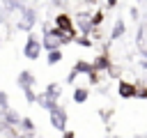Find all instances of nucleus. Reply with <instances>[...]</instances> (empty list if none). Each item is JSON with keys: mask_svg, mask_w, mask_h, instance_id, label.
I'll return each mask as SVG.
<instances>
[{"mask_svg": "<svg viewBox=\"0 0 147 138\" xmlns=\"http://www.w3.org/2000/svg\"><path fill=\"white\" fill-rule=\"evenodd\" d=\"M41 39L34 34V32H30L28 34V39H25V44H23V57H28V60H39L41 57Z\"/></svg>", "mask_w": 147, "mask_h": 138, "instance_id": "obj_1", "label": "nucleus"}, {"mask_svg": "<svg viewBox=\"0 0 147 138\" xmlns=\"http://www.w3.org/2000/svg\"><path fill=\"white\" fill-rule=\"evenodd\" d=\"M53 28L62 30V32H64V34H69L71 39H76V37H78V32H76V28H74V18H71L67 12H60V14L55 16V21H53Z\"/></svg>", "mask_w": 147, "mask_h": 138, "instance_id": "obj_3", "label": "nucleus"}, {"mask_svg": "<svg viewBox=\"0 0 147 138\" xmlns=\"http://www.w3.org/2000/svg\"><path fill=\"white\" fill-rule=\"evenodd\" d=\"M21 133H32L34 136V131H37V124H34V120L32 117H21Z\"/></svg>", "mask_w": 147, "mask_h": 138, "instance_id": "obj_14", "label": "nucleus"}, {"mask_svg": "<svg viewBox=\"0 0 147 138\" xmlns=\"http://www.w3.org/2000/svg\"><path fill=\"white\" fill-rule=\"evenodd\" d=\"M23 99L28 103H37V92L34 90H23Z\"/></svg>", "mask_w": 147, "mask_h": 138, "instance_id": "obj_20", "label": "nucleus"}, {"mask_svg": "<svg viewBox=\"0 0 147 138\" xmlns=\"http://www.w3.org/2000/svg\"><path fill=\"white\" fill-rule=\"evenodd\" d=\"M74 28H76V32L78 34H83V37H90V34H94V28H92V21H90V14H78L76 18H74Z\"/></svg>", "mask_w": 147, "mask_h": 138, "instance_id": "obj_5", "label": "nucleus"}, {"mask_svg": "<svg viewBox=\"0 0 147 138\" xmlns=\"http://www.w3.org/2000/svg\"><path fill=\"white\" fill-rule=\"evenodd\" d=\"M0 48H2V37H0Z\"/></svg>", "mask_w": 147, "mask_h": 138, "instance_id": "obj_30", "label": "nucleus"}, {"mask_svg": "<svg viewBox=\"0 0 147 138\" xmlns=\"http://www.w3.org/2000/svg\"><path fill=\"white\" fill-rule=\"evenodd\" d=\"M55 7H67V0H53Z\"/></svg>", "mask_w": 147, "mask_h": 138, "instance_id": "obj_25", "label": "nucleus"}, {"mask_svg": "<svg viewBox=\"0 0 147 138\" xmlns=\"http://www.w3.org/2000/svg\"><path fill=\"white\" fill-rule=\"evenodd\" d=\"M62 60H64V51H62V48L46 53V64H48V67H53V64H57V62H62Z\"/></svg>", "mask_w": 147, "mask_h": 138, "instance_id": "obj_16", "label": "nucleus"}, {"mask_svg": "<svg viewBox=\"0 0 147 138\" xmlns=\"http://www.w3.org/2000/svg\"><path fill=\"white\" fill-rule=\"evenodd\" d=\"M74 44H76V46H80V48H90L94 41H92L90 37H83V34H78V37L74 39Z\"/></svg>", "mask_w": 147, "mask_h": 138, "instance_id": "obj_18", "label": "nucleus"}, {"mask_svg": "<svg viewBox=\"0 0 147 138\" xmlns=\"http://www.w3.org/2000/svg\"><path fill=\"white\" fill-rule=\"evenodd\" d=\"M74 71H76L78 76H80V74H83V76H90L94 69H92V62H87V60H76V64H74Z\"/></svg>", "mask_w": 147, "mask_h": 138, "instance_id": "obj_13", "label": "nucleus"}, {"mask_svg": "<svg viewBox=\"0 0 147 138\" xmlns=\"http://www.w3.org/2000/svg\"><path fill=\"white\" fill-rule=\"evenodd\" d=\"M136 97H138V99H147V85L136 83Z\"/></svg>", "mask_w": 147, "mask_h": 138, "instance_id": "obj_21", "label": "nucleus"}, {"mask_svg": "<svg viewBox=\"0 0 147 138\" xmlns=\"http://www.w3.org/2000/svg\"><path fill=\"white\" fill-rule=\"evenodd\" d=\"M7 108H9V94L0 90V117L5 115V110H7Z\"/></svg>", "mask_w": 147, "mask_h": 138, "instance_id": "obj_19", "label": "nucleus"}, {"mask_svg": "<svg viewBox=\"0 0 147 138\" xmlns=\"http://www.w3.org/2000/svg\"><path fill=\"white\" fill-rule=\"evenodd\" d=\"M76 78H78V74H76V71L71 69V71L67 74V78H64V83H67V85H74V83H76Z\"/></svg>", "mask_w": 147, "mask_h": 138, "instance_id": "obj_22", "label": "nucleus"}, {"mask_svg": "<svg viewBox=\"0 0 147 138\" xmlns=\"http://www.w3.org/2000/svg\"><path fill=\"white\" fill-rule=\"evenodd\" d=\"M16 138H34L32 133H16Z\"/></svg>", "mask_w": 147, "mask_h": 138, "instance_id": "obj_27", "label": "nucleus"}, {"mask_svg": "<svg viewBox=\"0 0 147 138\" xmlns=\"http://www.w3.org/2000/svg\"><path fill=\"white\" fill-rule=\"evenodd\" d=\"M110 57H108V53H99V55H94V60H92V69L96 71V74H101V71H108L110 69Z\"/></svg>", "mask_w": 147, "mask_h": 138, "instance_id": "obj_7", "label": "nucleus"}, {"mask_svg": "<svg viewBox=\"0 0 147 138\" xmlns=\"http://www.w3.org/2000/svg\"><path fill=\"white\" fill-rule=\"evenodd\" d=\"M18 14H21V21H18V30H25V32L30 34V30H32V28H34V23H37V12H34L32 7L23 5V7L18 9Z\"/></svg>", "mask_w": 147, "mask_h": 138, "instance_id": "obj_4", "label": "nucleus"}, {"mask_svg": "<svg viewBox=\"0 0 147 138\" xmlns=\"http://www.w3.org/2000/svg\"><path fill=\"white\" fill-rule=\"evenodd\" d=\"M129 14H131V18L138 23V16H140V14H138V7H131V9H129Z\"/></svg>", "mask_w": 147, "mask_h": 138, "instance_id": "obj_23", "label": "nucleus"}, {"mask_svg": "<svg viewBox=\"0 0 147 138\" xmlns=\"http://www.w3.org/2000/svg\"><path fill=\"white\" fill-rule=\"evenodd\" d=\"M117 94H119L122 99H133V97H136V83H131V80H119V83H117Z\"/></svg>", "mask_w": 147, "mask_h": 138, "instance_id": "obj_8", "label": "nucleus"}, {"mask_svg": "<svg viewBox=\"0 0 147 138\" xmlns=\"http://www.w3.org/2000/svg\"><path fill=\"white\" fill-rule=\"evenodd\" d=\"M37 103H39V106H41L46 113H51L55 106H60L57 101H53V99H48V97H44V94H37Z\"/></svg>", "mask_w": 147, "mask_h": 138, "instance_id": "obj_17", "label": "nucleus"}, {"mask_svg": "<svg viewBox=\"0 0 147 138\" xmlns=\"http://www.w3.org/2000/svg\"><path fill=\"white\" fill-rule=\"evenodd\" d=\"M41 94L60 103V97H62V83H48V85H46V90H44Z\"/></svg>", "mask_w": 147, "mask_h": 138, "instance_id": "obj_9", "label": "nucleus"}, {"mask_svg": "<svg viewBox=\"0 0 147 138\" xmlns=\"http://www.w3.org/2000/svg\"><path fill=\"white\" fill-rule=\"evenodd\" d=\"M90 21H92V28H94V32H96V30L103 25V21H106V12H103V9H96V12L90 16Z\"/></svg>", "mask_w": 147, "mask_h": 138, "instance_id": "obj_15", "label": "nucleus"}, {"mask_svg": "<svg viewBox=\"0 0 147 138\" xmlns=\"http://www.w3.org/2000/svg\"><path fill=\"white\" fill-rule=\"evenodd\" d=\"M99 0H85V5H96Z\"/></svg>", "mask_w": 147, "mask_h": 138, "instance_id": "obj_28", "label": "nucleus"}, {"mask_svg": "<svg viewBox=\"0 0 147 138\" xmlns=\"http://www.w3.org/2000/svg\"><path fill=\"white\" fill-rule=\"evenodd\" d=\"M34 83H37V76H34L32 71H28V69H23V71L16 76V85H18L21 90H34Z\"/></svg>", "mask_w": 147, "mask_h": 138, "instance_id": "obj_6", "label": "nucleus"}, {"mask_svg": "<svg viewBox=\"0 0 147 138\" xmlns=\"http://www.w3.org/2000/svg\"><path fill=\"white\" fill-rule=\"evenodd\" d=\"M48 122H51V126H53L55 131L64 133V131H67V122H69L67 108H64V106H55V108L48 113Z\"/></svg>", "mask_w": 147, "mask_h": 138, "instance_id": "obj_2", "label": "nucleus"}, {"mask_svg": "<svg viewBox=\"0 0 147 138\" xmlns=\"http://www.w3.org/2000/svg\"><path fill=\"white\" fill-rule=\"evenodd\" d=\"M2 122H5V124H9L11 129H16V126L21 124V115H18V110L7 108V110H5V115H2Z\"/></svg>", "mask_w": 147, "mask_h": 138, "instance_id": "obj_10", "label": "nucleus"}, {"mask_svg": "<svg viewBox=\"0 0 147 138\" xmlns=\"http://www.w3.org/2000/svg\"><path fill=\"white\" fill-rule=\"evenodd\" d=\"M106 7H108V9H113V7H117V0H106Z\"/></svg>", "mask_w": 147, "mask_h": 138, "instance_id": "obj_26", "label": "nucleus"}, {"mask_svg": "<svg viewBox=\"0 0 147 138\" xmlns=\"http://www.w3.org/2000/svg\"><path fill=\"white\" fill-rule=\"evenodd\" d=\"M140 67H142V69H147V60H142V62H140Z\"/></svg>", "mask_w": 147, "mask_h": 138, "instance_id": "obj_29", "label": "nucleus"}, {"mask_svg": "<svg viewBox=\"0 0 147 138\" xmlns=\"http://www.w3.org/2000/svg\"><path fill=\"white\" fill-rule=\"evenodd\" d=\"M124 32H126V23H124L122 18H117V21H115V25H113V30H110V41L122 39V37H124Z\"/></svg>", "mask_w": 147, "mask_h": 138, "instance_id": "obj_11", "label": "nucleus"}, {"mask_svg": "<svg viewBox=\"0 0 147 138\" xmlns=\"http://www.w3.org/2000/svg\"><path fill=\"white\" fill-rule=\"evenodd\" d=\"M71 99H74V103H85V101L90 99V87H83V85L74 87V94H71Z\"/></svg>", "mask_w": 147, "mask_h": 138, "instance_id": "obj_12", "label": "nucleus"}, {"mask_svg": "<svg viewBox=\"0 0 147 138\" xmlns=\"http://www.w3.org/2000/svg\"><path fill=\"white\" fill-rule=\"evenodd\" d=\"M62 138H76V131H69V129H67V131L62 133Z\"/></svg>", "mask_w": 147, "mask_h": 138, "instance_id": "obj_24", "label": "nucleus"}]
</instances>
